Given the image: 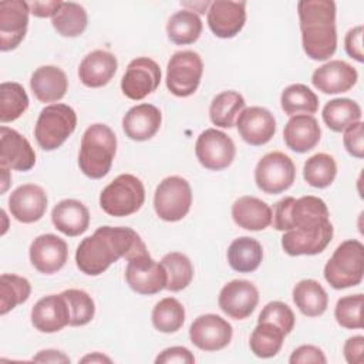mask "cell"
<instances>
[{"label": "cell", "instance_id": "1", "mask_svg": "<svg viewBox=\"0 0 364 364\" xmlns=\"http://www.w3.org/2000/svg\"><path fill=\"white\" fill-rule=\"evenodd\" d=\"M148 253L145 243L134 229L101 226L80 242L75 250V263L82 273L98 276L121 257L128 262Z\"/></svg>", "mask_w": 364, "mask_h": 364}, {"label": "cell", "instance_id": "2", "mask_svg": "<svg viewBox=\"0 0 364 364\" xmlns=\"http://www.w3.org/2000/svg\"><path fill=\"white\" fill-rule=\"evenodd\" d=\"M301 46L314 61L330 58L337 48L336 3L331 0H301L297 3Z\"/></svg>", "mask_w": 364, "mask_h": 364}, {"label": "cell", "instance_id": "3", "mask_svg": "<svg viewBox=\"0 0 364 364\" xmlns=\"http://www.w3.org/2000/svg\"><path fill=\"white\" fill-rule=\"evenodd\" d=\"M328 216L326 202L317 196L307 195L299 199L286 196L276 202L272 212V223L279 232L317 233L331 223Z\"/></svg>", "mask_w": 364, "mask_h": 364}, {"label": "cell", "instance_id": "4", "mask_svg": "<svg viewBox=\"0 0 364 364\" xmlns=\"http://www.w3.org/2000/svg\"><path fill=\"white\" fill-rule=\"evenodd\" d=\"M115 152L117 136L114 131L105 124H92L82 134L78 166L85 176L101 179L109 172Z\"/></svg>", "mask_w": 364, "mask_h": 364}, {"label": "cell", "instance_id": "5", "mask_svg": "<svg viewBox=\"0 0 364 364\" xmlns=\"http://www.w3.org/2000/svg\"><path fill=\"white\" fill-rule=\"evenodd\" d=\"M364 276V246L357 239L341 242L324 266V279L336 290L354 287Z\"/></svg>", "mask_w": 364, "mask_h": 364}, {"label": "cell", "instance_id": "6", "mask_svg": "<svg viewBox=\"0 0 364 364\" xmlns=\"http://www.w3.org/2000/svg\"><path fill=\"white\" fill-rule=\"evenodd\" d=\"M77 114L67 104H50L44 107L34 127V136L44 151L60 148L75 131Z\"/></svg>", "mask_w": 364, "mask_h": 364}, {"label": "cell", "instance_id": "7", "mask_svg": "<svg viewBox=\"0 0 364 364\" xmlns=\"http://www.w3.org/2000/svg\"><path fill=\"white\" fill-rule=\"evenodd\" d=\"M145 202V188L139 178L131 173L118 175L100 195L101 209L115 218L138 212Z\"/></svg>", "mask_w": 364, "mask_h": 364}, {"label": "cell", "instance_id": "8", "mask_svg": "<svg viewBox=\"0 0 364 364\" xmlns=\"http://www.w3.org/2000/svg\"><path fill=\"white\" fill-rule=\"evenodd\" d=\"M192 205V189L182 176H168L159 182L154 195V208L159 219L178 222L183 219Z\"/></svg>", "mask_w": 364, "mask_h": 364}, {"label": "cell", "instance_id": "9", "mask_svg": "<svg viewBox=\"0 0 364 364\" xmlns=\"http://www.w3.org/2000/svg\"><path fill=\"white\" fill-rule=\"evenodd\" d=\"M203 61L200 55L192 50L176 51L166 65V88L175 97L192 95L202 80Z\"/></svg>", "mask_w": 364, "mask_h": 364}, {"label": "cell", "instance_id": "10", "mask_svg": "<svg viewBox=\"0 0 364 364\" xmlns=\"http://www.w3.org/2000/svg\"><path fill=\"white\" fill-rule=\"evenodd\" d=\"M296 179V166L290 156L280 151L263 155L255 168V182L257 188L269 195L287 191Z\"/></svg>", "mask_w": 364, "mask_h": 364}, {"label": "cell", "instance_id": "11", "mask_svg": "<svg viewBox=\"0 0 364 364\" xmlns=\"http://www.w3.org/2000/svg\"><path fill=\"white\" fill-rule=\"evenodd\" d=\"M195 155L203 168L222 171L233 162L236 148L232 138L225 132L216 128H208L196 139Z\"/></svg>", "mask_w": 364, "mask_h": 364}, {"label": "cell", "instance_id": "12", "mask_svg": "<svg viewBox=\"0 0 364 364\" xmlns=\"http://www.w3.org/2000/svg\"><path fill=\"white\" fill-rule=\"evenodd\" d=\"M161 82V68L156 61L149 57L134 58L121 80V91L134 101L144 100L152 94Z\"/></svg>", "mask_w": 364, "mask_h": 364}, {"label": "cell", "instance_id": "13", "mask_svg": "<svg viewBox=\"0 0 364 364\" xmlns=\"http://www.w3.org/2000/svg\"><path fill=\"white\" fill-rule=\"evenodd\" d=\"M125 280L138 294L151 296L166 289L168 276L165 267L155 262L148 253L128 260Z\"/></svg>", "mask_w": 364, "mask_h": 364}, {"label": "cell", "instance_id": "14", "mask_svg": "<svg viewBox=\"0 0 364 364\" xmlns=\"http://www.w3.org/2000/svg\"><path fill=\"white\" fill-rule=\"evenodd\" d=\"M230 323L218 314H202L189 327V338L193 346L203 351L223 350L232 340Z\"/></svg>", "mask_w": 364, "mask_h": 364}, {"label": "cell", "instance_id": "15", "mask_svg": "<svg viewBox=\"0 0 364 364\" xmlns=\"http://www.w3.org/2000/svg\"><path fill=\"white\" fill-rule=\"evenodd\" d=\"M30 4L23 0L0 1V50L11 51L24 40Z\"/></svg>", "mask_w": 364, "mask_h": 364}, {"label": "cell", "instance_id": "16", "mask_svg": "<svg viewBox=\"0 0 364 364\" xmlns=\"http://www.w3.org/2000/svg\"><path fill=\"white\" fill-rule=\"evenodd\" d=\"M259 303V290L249 280H232L226 283L218 297L219 309L235 320L247 318Z\"/></svg>", "mask_w": 364, "mask_h": 364}, {"label": "cell", "instance_id": "17", "mask_svg": "<svg viewBox=\"0 0 364 364\" xmlns=\"http://www.w3.org/2000/svg\"><path fill=\"white\" fill-rule=\"evenodd\" d=\"M31 264L43 274L57 273L68 259V246L64 239L53 233L37 236L28 249Z\"/></svg>", "mask_w": 364, "mask_h": 364}, {"label": "cell", "instance_id": "18", "mask_svg": "<svg viewBox=\"0 0 364 364\" xmlns=\"http://www.w3.org/2000/svg\"><path fill=\"white\" fill-rule=\"evenodd\" d=\"M246 23V3L216 0L208 10V26L219 38H233Z\"/></svg>", "mask_w": 364, "mask_h": 364}, {"label": "cell", "instance_id": "19", "mask_svg": "<svg viewBox=\"0 0 364 364\" xmlns=\"http://www.w3.org/2000/svg\"><path fill=\"white\" fill-rule=\"evenodd\" d=\"M47 203V193L41 186L24 183L10 193L9 210L16 220L21 223H34L44 216Z\"/></svg>", "mask_w": 364, "mask_h": 364}, {"label": "cell", "instance_id": "20", "mask_svg": "<svg viewBox=\"0 0 364 364\" xmlns=\"http://www.w3.org/2000/svg\"><path fill=\"white\" fill-rule=\"evenodd\" d=\"M236 127L240 138L253 146L267 144L276 132L274 115L263 107L245 108L237 119Z\"/></svg>", "mask_w": 364, "mask_h": 364}, {"label": "cell", "instance_id": "21", "mask_svg": "<svg viewBox=\"0 0 364 364\" xmlns=\"http://www.w3.org/2000/svg\"><path fill=\"white\" fill-rule=\"evenodd\" d=\"M0 165L20 172L36 165V152L28 139L6 125L0 128Z\"/></svg>", "mask_w": 364, "mask_h": 364}, {"label": "cell", "instance_id": "22", "mask_svg": "<svg viewBox=\"0 0 364 364\" xmlns=\"http://www.w3.org/2000/svg\"><path fill=\"white\" fill-rule=\"evenodd\" d=\"M358 80L357 70L343 60H331L316 68L311 84L323 94H340L351 90Z\"/></svg>", "mask_w": 364, "mask_h": 364}, {"label": "cell", "instance_id": "23", "mask_svg": "<svg viewBox=\"0 0 364 364\" xmlns=\"http://www.w3.org/2000/svg\"><path fill=\"white\" fill-rule=\"evenodd\" d=\"M31 324L41 333H57L70 326V309L60 294H48L41 297L31 309Z\"/></svg>", "mask_w": 364, "mask_h": 364}, {"label": "cell", "instance_id": "24", "mask_svg": "<svg viewBox=\"0 0 364 364\" xmlns=\"http://www.w3.org/2000/svg\"><path fill=\"white\" fill-rule=\"evenodd\" d=\"M162 114L152 104H139L127 111L122 118V129L132 141H148L161 128Z\"/></svg>", "mask_w": 364, "mask_h": 364}, {"label": "cell", "instance_id": "25", "mask_svg": "<svg viewBox=\"0 0 364 364\" xmlns=\"http://www.w3.org/2000/svg\"><path fill=\"white\" fill-rule=\"evenodd\" d=\"M118 68L117 57L105 50H94L87 54L78 67V77L88 88L107 85Z\"/></svg>", "mask_w": 364, "mask_h": 364}, {"label": "cell", "instance_id": "26", "mask_svg": "<svg viewBox=\"0 0 364 364\" xmlns=\"http://www.w3.org/2000/svg\"><path fill=\"white\" fill-rule=\"evenodd\" d=\"M321 138V129L313 115L299 114L290 117L283 129V139L287 148L297 154L311 151Z\"/></svg>", "mask_w": 364, "mask_h": 364}, {"label": "cell", "instance_id": "27", "mask_svg": "<svg viewBox=\"0 0 364 364\" xmlns=\"http://www.w3.org/2000/svg\"><path fill=\"white\" fill-rule=\"evenodd\" d=\"M51 222L65 236H80L90 226V212L77 199H63L53 208Z\"/></svg>", "mask_w": 364, "mask_h": 364}, {"label": "cell", "instance_id": "28", "mask_svg": "<svg viewBox=\"0 0 364 364\" xmlns=\"http://www.w3.org/2000/svg\"><path fill=\"white\" fill-rule=\"evenodd\" d=\"M30 87L40 102H55L65 95L68 80L60 67L41 65L31 74Z\"/></svg>", "mask_w": 364, "mask_h": 364}, {"label": "cell", "instance_id": "29", "mask_svg": "<svg viewBox=\"0 0 364 364\" xmlns=\"http://www.w3.org/2000/svg\"><path fill=\"white\" fill-rule=\"evenodd\" d=\"M235 223L246 230H263L272 225V208L256 196H240L232 205Z\"/></svg>", "mask_w": 364, "mask_h": 364}, {"label": "cell", "instance_id": "30", "mask_svg": "<svg viewBox=\"0 0 364 364\" xmlns=\"http://www.w3.org/2000/svg\"><path fill=\"white\" fill-rule=\"evenodd\" d=\"M334 228L330 223L317 233H304L299 230L284 232L282 247L290 256H313L321 253L333 239Z\"/></svg>", "mask_w": 364, "mask_h": 364}, {"label": "cell", "instance_id": "31", "mask_svg": "<svg viewBox=\"0 0 364 364\" xmlns=\"http://www.w3.org/2000/svg\"><path fill=\"white\" fill-rule=\"evenodd\" d=\"M291 296L296 307L307 317H318L327 310V291L314 279L300 280L293 287Z\"/></svg>", "mask_w": 364, "mask_h": 364}, {"label": "cell", "instance_id": "32", "mask_svg": "<svg viewBox=\"0 0 364 364\" xmlns=\"http://www.w3.org/2000/svg\"><path fill=\"white\" fill-rule=\"evenodd\" d=\"M262 259L263 247L253 237L240 236L228 247V262L235 272L252 273L260 266Z\"/></svg>", "mask_w": 364, "mask_h": 364}, {"label": "cell", "instance_id": "33", "mask_svg": "<svg viewBox=\"0 0 364 364\" xmlns=\"http://www.w3.org/2000/svg\"><path fill=\"white\" fill-rule=\"evenodd\" d=\"M200 17L188 9H182L171 16L166 24L168 38L179 46L195 43L202 34Z\"/></svg>", "mask_w": 364, "mask_h": 364}, {"label": "cell", "instance_id": "34", "mask_svg": "<svg viewBox=\"0 0 364 364\" xmlns=\"http://www.w3.org/2000/svg\"><path fill=\"white\" fill-rule=\"evenodd\" d=\"M245 98L236 91H223L218 94L209 107V117L213 125L232 128L236 118L245 109Z\"/></svg>", "mask_w": 364, "mask_h": 364}, {"label": "cell", "instance_id": "35", "mask_svg": "<svg viewBox=\"0 0 364 364\" xmlns=\"http://www.w3.org/2000/svg\"><path fill=\"white\" fill-rule=\"evenodd\" d=\"M321 115L331 131L341 132L351 124L361 121V108L350 98H334L324 105Z\"/></svg>", "mask_w": 364, "mask_h": 364}, {"label": "cell", "instance_id": "36", "mask_svg": "<svg viewBox=\"0 0 364 364\" xmlns=\"http://www.w3.org/2000/svg\"><path fill=\"white\" fill-rule=\"evenodd\" d=\"M284 337L286 334L273 323L259 321L250 334L249 347L256 357L270 358L280 351Z\"/></svg>", "mask_w": 364, "mask_h": 364}, {"label": "cell", "instance_id": "37", "mask_svg": "<svg viewBox=\"0 0 364 364\" xmlns=\"http://www.w3.org/2000/svg\"><path fill=\"white\" fill-rule=\"evenodd\" d=\"M280 105L289 117L299 114L313 115L318 109V98L307 85L291 84L282 91Z\"/></svg>", "mask_w": 364, "mask_h": 364}, {"label": "cell", "instance_id": "38", "mask_svg": "<svg viewBox=\"0 0 364 364\" xmlns=\"http://www.w3.org/2000/svg\"><path fill=\"white\" fill-rule=\"evenodd\" d=\"M54 30L63 37H77L84 33L88 24L85 9L74 1H63L58 11L51 18Z\"/></svg>", "mask_w": 364, "mask_h": 364}, {"label": "cell", "instance_id": "39", "mask_svg": "<svg viewBox=\"0 0 364 364\" xmlns=\"http://www.w3.org/2000/svg\"><path fill=\"white\" fill-rule=\"evenodd\" d=\"M28 95L24 87L14 81L0 84V121H16L28 108Z\"/></svg>", "mask_w": 364, "mask_h": 364}, {"label": "cell", "instance_id": "40", "mask_svg": "<svg viewBox=\"0 0 364 364\" xmlns=\"http://www.w3.org/2000/svg\"><path fill=\"white\" fill-rule=\"evenodd\" d=\"M337 175V164L328 154L318 152L310 156L303 166V178L313 188L330 186Z\"/></svg>", "mask_w": 364, "mask_h": 364}, {"label": "cell", "instance_id": "41", "mask_svg": "<svg viewBox=\"0 0 364 364\" xmlns=\"http://www.w3.org/2000/svg\"><path fill=\"white\" fill-rule=\"evenodd\" d=\"M161 264L166 270V290L181 291L186 289L193 279V266L189 257L181 252L166 253L161 259Z\"/></svg>", "mask_w": 364, "mask_h": 364}, {"label": "cell", "instance_id": "42", "mask_svg": "<svg viewBox=\"0 0 364 364\" xmlns=\"http://www.w3.org/2000/svg\"><path fill=\"white\" fill-rule=\"evenodd\" d=\"M30 293L31 284L26 277L3 273L0 276V314L4 316L18 304L27 301Z\"/></svg>", "mask_w": 364, "mask_h": 364}, {"label": "cell", "instance_id": "43", "mask_svg": "<svg viewBox=\"0 0 364 364\" xmlns=\"http://www.w3.org/2000/svg\"><path fill=\"white\" fill-rule=\"evenodd\" d=\"M152 324L161 333H175L185 323V309L175 297L159 300L152 309Z\"/></svg>", "mask_w": 364, "mask_h": 364}, {"label": "cell", "instance_id": "44", "mask_svg": "<svg viewBox=\"0 0 364 364\" xmlns=\"http://www.w3.org/2000/svg\"><path fill=\"white\" fill-rule=\"evenodd\" d=\"M70 309V326L78 327L88 324L95 314L92 297L80 289H68L61 293Z\"/></svg>", "mask_w": 364, "mask_h": 364}, {"label": "cell", "instance_id": "45", "mask_svg": "<svg viewBox=\"0 0 364 364\" xmlns=\"http://www.w3.org/2000/svg\"><path fill=\"white\" fill-rule=\"evenodd\" d=\"M364 296L361 293L344 296L337 300L334 309V317L337 323L344 328H363L361 309Z\"/></svg>", "mask_w": 364, "mask_h": 364}, {"label": "cell", "instance_id": "46", "mask_svg": "<svg viewBox=\"0 0 364 364\" xmlns=\"http://www.w3.org/2000/svg\"><path fill=\"white\" fill-rule=\"evenodd\" d=\"M259 321H269L277 326L286 336L291 333L296 317L293 314V310L283 301H270L267 303L263 310L259 314L257 323Z\"/></svg>", "mask_w": 364, "mask_h": 364}, {"label": "cell", "instance_id": "47", "mask_svg": "<svg viewBox=\"0 0 364 364\" xmlns=\"http://www.w3.org/2000/svg\"><path fill=\"white\" fill-rule=\"evenodd\" d=\"M364 124L361 121L351 124L344 129L343 144L346 151L354 158L361 159L364 156Z\"/></svg>", "mask_w": 364, "mask_h": 364}, {"label": "cell", "instance_id": "48", "mask_svg": "<svg viewBox=\"0 0 364 364\" xmlns=\"http://www.w3.org/2000/svg\"><path fill=\"white\" fill-rule=\"evenodd\" d=\"M290 364H309V363H320V364H326L327 358L323 353L321 348L311 346V344H304L297 347L290 358H289Z\"/></svg>", "mask_w": 364, "mask_h": 364}, {"label": "cell", "instance_id": "49", "mask_svg": "<svg viewBox=\"0 0 364 364\" xmlns=\"http://www.w3.org/2000/svg\"><path fill=\"white\" fill-rule=\"evenodd\" d=\"M156 364H172V363H178V364H193L195 363V357L193 354L182 346H175V347H169L165 348L162 353L158 354V357L155 358Z\"/></svg>", "mask_w": 364, "mask_h": 364}, {"label": "cell", "instance_id": "50", "mask_svg": "<svg viewBox=\"0 0 364 364\" xmlns=\"http://www.w3.org/2000/svg\"><path fill=\"white\" fill-rule=\"evenodd\" d=\"M344 48L347 54L357 60L358 63L364 61V51H363V26H355L350 28L344 37Z\"/></svg>", "mask_w": 364, "mask_h": 364}, {"label": "cell", "instance_id": "51", "mask_svg": "<svg viewBox=\"0 0 364 364\" xmlns=\"http://www.w3.org/2000/svg\"><path fill=\"white\" fill-rule=\"evenodd\" d=\"M344 358L348 364H363L364 361V337L353 336L350 337L343 347Z\"/></svg>", "mask_w": 364, "mask_h": 364}, {"label": "cell", "instance_id": "52", "mask_svg": "<svg viewBox=\"0 0 364 364\" xmlns=\"http://www.w3.org/2000/svg\"><path fill=\"white\" fill-rule=\"evenodd\" d=\"M30 4V11L33 16L36 17H54V14L58 11V9L61 7L63 1L60 0H53V1H33L28 3Z\"/></svg>", "mask_w": 364, "mask_h": 364}, {"label": "cell", "instance_id": "53", "mask_svg": "<svg viewBox=\"0 0 364 364\" xmlns=\"http://www.w3.org/2000/svg\"><path fill=\"white\" fill-rule=\"evenodd\" d=\"M33 361L37 363H70V358L58 350H41L37 355L33 357Z\"/></svg>", "mask_w": 364, "mask_h": 364}, {"label": "cell", "instance_id": "54", "mask_svg": "<svg viewBox=\"0 0 364 364\" xmlns=\"http://www.w3.org/2000/svg\"><path fill=\"white\" fill-rule=\"evenodd\" d=\"M81 363H111V358L101 353H92L81 358Z\"/></svg>", "mask_w": 364, "mask_h": 364}, {"label": "cell", "instance_id": "55", "mask_svg": "<svg viewBox=\"0 0 364 364\" xmlns=\"http://www.w3.org/2000/svg\"><path fill=\"white\" fill-rule=\"evenodd\" d=\"M1 182H3V185H1V193H4L6 189H7V186H9V183L11 182L10 178H9V168H6V166H1Z\"/></svg>", "mask_w": 364, "mask_h": 364}]
</instances>
